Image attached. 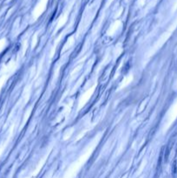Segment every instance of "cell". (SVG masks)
<instances>
[{"instance_id": "obj_1", "label": "cell", "mask_w": 177, "mask_h": 178, "mask_svg": "<svg viewBox=\"0 0 177 178\" xmlns=\"http://www.w3.org/2000/svg\"><path fill=\"white\" fill-rule=\"evenodd\" d=\"M172 174L175 177L176 175V163H174L173 164V169H172Z\"/></svg>"}]
</instances>
